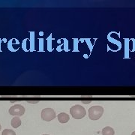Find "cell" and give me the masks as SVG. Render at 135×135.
<instances>
[{
	"mask_svg": "<svg viewBox=\"0 0 135 135\" xmlns=\"http://www.w3.org/2000/svg\"><path fill=\"white\" fill-rule=\"evenodd\" d=\"M70 113L72 117L75 119H81L86 115V111L85 108L81 105L76 104L71 107Z\"/></svg>",
	"mask_w": 135,
	"mask_h": 135,
	"instance_id": "1",
	"label": "cell"
},
{
	"mask_svg": "<svg viewBox=\"0 0 135 135\" xmlns=\"http://www.w3.org/2000/svg\"><path fill=\"white\" fill-rule=\"evenodd\" d=\"M89 117L91 120H98L104 113V108L101 106H92L89 109Z\"/></svg>",
	"mask_w": 135,
	"mask_h": 135,
	"instance_id": "2",
	"label": "cell"
},
{
	"mask_svg": "<svg viewBox=\"0 0 135 135\" xmlns=\"http://www.w3.org/2000/svg\"><path fill=\"white\" fill-rule=\"evenodd\" d=\"M56 117L55 111L52 108H45L41 111V119L46 122H50Z\"/></svg>",
	"mask_w": 135,
	"mask_h": 135,
	"instance_id": "3",
	"label": "cell"
},
{
	"mask_svg": "<svg viewBox=\"0 0 135 135\" xmlns=\"http://www.w3.org/2000/svg\"><path fill=\"white\" fill-rule=\"evenodd\" d=\"M9 113L11 116H23L25 113L24 107L20 105V104H15L9 109Z\"/></svg>",
	"mask_w": 135,
	"mask_h": 135,
	"instance_id": "4",
	"label": "cell"
},
{
	"mask_svg": "<svg viewBox=\"0 0 135 135\" xmlns=\"http://www.w3.org/2000/svg\"><path fill=\"white\" fill-rule=\"evenodd\" d=\"M57 118H58L59 122L60 123H67L68 122L70 119V117H69V115L65 113H60L59 114H58L57 116Z\"/></svg>",
	"mask_w": 135,
	"mask_h": 135,
	"instance_id": "5",
	"label": "cell"
},
{
	"mask_svg": "<svg viewBox=\"0 0 135 135\" xmlns=\"http://www.w3.org/2000/svg\"><path fill=\"white\" fill-rule=\"evenodd\" d=\"M101 133H102V135H114L115 131L113 128H111L110 126H107L102 129Z\"/></svg>",
	"mask_w": 135,
	"mask_h": 135,
	"instance_id": "6",
	"label": "cell"
},
{
	"mask_svg": "<svg viewBox=\"0 0 135 135\" xmlns=\"http://www.w3.org/2000/svg\"><path fill=\"white\" fill-rule=\"evenodd\" d=\"M21 120L18 116H15L11 119V126L15 128H17L21 126Z\"/></svg>",
	"mask_w": 135,
	"mask_h": 135,
	"instance_id": "7",
	"label": "cell"
},
{
	"mask_svg": "<svg viewBox=\"0 0 135 135\" xmlns=\"http://www.w3.org/2000/svg\"><path fill=\"white\" fill-rule=\"evenodd\" d=\"M2 135H16V134L14 131L11 130V129H5L2 131Z\"/></svg>",
	"mask_w": 135,
	"mask_h": 135,
	"instance_id": "8",
	"label": "cell"
},
{
	"mask_svg": "<svg viewBox=\"0 0 135 135\" xmlns=\"http://www.w3.org/2000/svg\"><path fill=\"white\" fill-rule=\"evenodd\" d=\"M131 135H135V131H134V132H132V134H131Z\"/></svg>",
	"mask_w": 135,
	"mask_h": 135,
	"instance_id": "9",
	"label": "cell"
},
{
	"mask_svg": "<svg viewBox=\"0 0 135 135\" xmlns=\"http://www.w3.org/2000/svg\"><path fill=\"white\" fill-rule=\"evenodd\" d=\"M0 130H1V126H0Z\"/></svg>",
	"mask_w": 135,
	"mask_h": 135,
	"instance_id": "10",
	"label": "cell"
},
{
	"mask_svg": "<svg viewBox=\"0 0 135 135\" xmlns=\"http://www.w3.org/2000/svg\"><path fill=\"white\" fill-rule=\"evenodd\" d=\"M43 135H49V134H43Z\"/></svg>",
	"mask_w": 135,
	"mask_h": 135,
	"instance_id": "11",
	"label": "cell"
}]
</instances>
